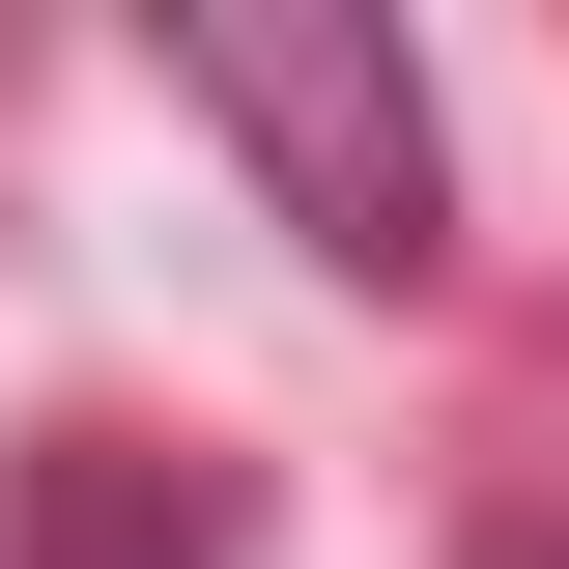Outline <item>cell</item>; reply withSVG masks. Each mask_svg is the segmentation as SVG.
Masks as SVG:
<instances>
[{
    "mask_svg": "<svg viewBox=\"0 0 569 569\" xmlns=\"http://www.w3.org/2000/svg\"><path fill=\"white\" fill-rule=\"evenodd\" d=\"M142 58L257 171V228H313V284H456V114H427L399 0H171Z\"/></svg>",
    "mask_w": 569,
    "mask_h": 569,
    "instance_id": "cell-1",
    "label": "cell"
},
{
    "mask_svg": "<svg viewBox=\"0 0 569 569\" xmlns=\"http://www.w3.org/2000/svg\"><path fill=\"white\" fill-rule=\"evenodd\" d=\"M0 569H257V485L142 456V427H29L0 456Z\"/></svg>",
    "mask_w": 569,
    "mask_h": 569,
    "instance_id": "cell-2",
    "label": "cell"
},
{
    "mask_svg": "<svg viewBox=\"0 0 569 569\" xmlns=\"http://www.w3.org/2000/svg\"><path fill=\"white\" fill-rule=\"evenodd\" d=\"M485 569H569V541H485Z\"/></svg>",
    "mask_w": 569,
    "mask_h": 569,
    "instance_id": "cell-3",
    "label": "cell"
}]
</instances>
